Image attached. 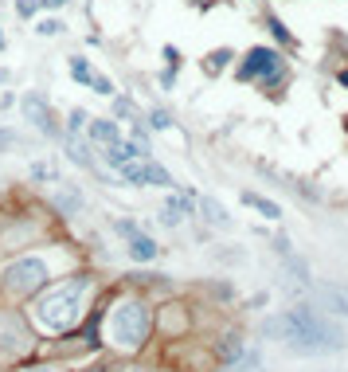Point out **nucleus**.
I'll return each instance as SVG.
<instances>
[{
	"label": "nucleus",
	"instance_id": "obj_1",
	"mask_svg": "<svg viewBox=\"0 0 348 372\" xmlns=\"http://www.w3.org/2000/svg\"><path fill=\"white\" fill-rule=\"evenodd\" d=\"M263 333L294 345L298 353H340L345 349V329L313 306H294V310H282L278 317H266Z\"/></svg>",
	"mask_w": 348,
	"mask_h": 372
},
{
	"label": "nucleus",
	"instance_id": "obj_2",
	"mask_svg": "<svg viewBox=\"0 0 348 372\" xmlns=\"http://www.w3.org/2000/svg\"><path fill=\"white\" fill-rule=\"evenodd\" d=\"M83 290L86 282L79 278V282H71V286L55 290L51 298L39 302V322L51 325V329H67V325H74V317H79V302H83Z\"/></svg>",
	"mask_w": 348,
	"mask_h": 372
},
{
	"label": "nucleus",
	"instance_id": "obj_3",
	"mask_svg": "<svg viewBox=\"0 0 348 372\" xmlns=\"http://www.w3.org/2000/svg\"><path fill=\"white\" fill-rule=\"evenodd\" d=\"M286 75V59L270 48H251L239 63V79L243 83H263V86H278Z\"/></svg>",
	"mask_w": 348,
	"mask_h": 372
},
{
	"label": "nucleus",
	"instance_id": "obj_4",
	"mask_svg": "<svg viewBox=\"0 0 348 372\" xmlns=\"http://www.w3.org/2000/svg\"><path fill=\"white\" fill-rule=\"evenodd\" d=\"M145 333H149V317L137 302L130 306H121L118 317H114V337H118V345H141Z\"/></svg>",
	"mask_w": 348,
	"mask_h": 372
},
{
	"label": "nucleus",
	"instance_id": "obj_5",
	"mask_svg": "<svg viewBox=\"0 0 348 372\" xmlns=\"http://www.w3.org/2000/svg\"><path fill=\"white\" fill-rule=\"evenodd\" d=\"M43 278H48V266L39 263V259H24V263H12L4 271V286L8 290H36V286H43Z\"/></svg>",
	"mask_w": 348,
	"mask_h": 372
},
{
	"label": "nucleus",
	"instance_id": "obj_6",
	"mask_svg": "<svg viewBox=\"0 0 348 372\" xmlns=\"http://www.w3.org/2000/svg\"><path fill=\"white\" fill-rule=\"evenodd\" d=\"M121 180L125 184H172V177H168V168L153 165V161H130V165L121 168Z\"/></svg>",
	"mask_w": 348,
	"mask_h": 372
},
{
	"label": "nucleus",
	"instance_id": "obj_7",
	"mask_svg": "<svg viewBox=\"0 0 348 372\" xmlns=\"http://www.w3.org/2000/svg\"><path fill=\"white\" fill-rule=\"evenodd\" d=\"M20 110H24V118L32 121V126H39V130L43 133H51V137H55V121H51V110H48V102H43V98L39 95H24L20 98Z\"/></svg>",
	"mask_w": 348,
	"mask_h": 372
},
{
	"label": "nucleus",
	"instance_id": "obj_8",
	"mask_svg": "<svg viewBox=\"0 0 348 372\" xmlns=\"http://www.w3.org/2000/svg\"><path fill=\"white\" fill-rule=\"evenodd\" d=\"M106 165H114V168H125L130 165V161H145V157H149V149H145V145H137V141H118V145H106Z\"/></svg>",
	"mask_w": 348,
	"mask_h": 372
},
{
	"label": "nucleus",
	"instance_id": "obj_9",
	"mask_svg": "<svg viewBox=\"0 0 348 372\" xmlns=\"http://www.w3.org/2000/svg\"><path fill=\"white\" fill-rule=\"evenodd\" d=\"M317 298H321L325 310L348 317V286H317Z\"/></svg>",
	"mask_w": 348,
	"mask_h": 372
},
{
	"label": "nucleus",
	"instance_id": "obj_10",
	"mask_svg": "<svg viewBox=\"0 0 348 372\" xmlns=\"http://www.w3.org/2000/svg\"><path fill=\"white\" fill-rule=\"evenodd\" d=\"M156 255H161V247H156L149 235H141V231L130 235V259H137V263H153Z\"/></svg>",
	"mask_w": 348,
	"mask_h": 372
},
{
	"label": "nucleus",
	"instance_id": "obj_11",
	"mask_svg": "<svg viewBox=\"0 0 348 372\" xmlns=\"http://www.w3.org/2000/svg\"><path fill=\"white\" fill-rule=\"evenodd\" d=\"M243 204H247V208H254V212H263L266 219H278V216H282V208H278L274 200H266V196H258V193H243Z\"/></svg>",
	"mask_w": 348,
	"mask_h": 372
},
{
	"label": "nucleus",
	"instance_id": "obj_12",
	"mask_svg": "<svg viewBox=\"0 0 348 372\" xmlns=\"http://www.w3.org/2000/svg\"><path fill=\"white\" fill-rule=\"evenodd\" d=\"M55 208L67 212V216H74V212L83 208V193H79V188H59V193H55Z\"/></svg>",
	"mask_w": 348,
	"mask_h": 372
},
{
	"label": "nucleus",
	"instance_id": "obj_13",
	"mask_svg": "<svg viewBox=\"0 0 348 372\" xmlns=\"http://www.w3.org/2000/svg\"><path fill=\"white\" fill-rule=\"evenodd\" d=\"M90 137L102 141V145H118V126L106 121V118H98V121H90Z\"/></svg>",
	"mask_w": 348,
	"mask_h": 372
},
{
	"label": "nucleus",
	"instance_id": "obj_14",
	"mask_svg": "<svg viewBox=\"0 0 348 372\" xmlns=\"http://www.w3.org/2000/svg\"><path fill=\"white\" fill-rule=\"evenodd\" d=\"M200 208H204L207 224H216V228H231V216L216 204V200H212V196H200Z\"/></svg>",
	"mask_w": 348,
	"mask_h": 372
},
{
	"label": "nucleus",
	"instance_id": "obj_15",
	"mask_svg": "<svg viewBox=\"0 0 348 372\" xmlns=\"http://www.w3.org/2000/svg\"><path fill=\"white\" fill-rule=\"evenodd\" d=\"M258 369H263V353L254 349V353H243L239 360H231L227 372H258Z\"/></svg>",
	"mask_w": 348,
	"mask_h": 372
},
{
	"label": "nucleus",
	"instance_id": "obj_16",
	"mask_svg": "<svg viewBox=\"0 0 348 372\" xmlns=\"http://www.w3.org/2000/svg\"><path fill=\"white\" fill-rule=\"evenodd\" d=\"M67 153H71V161H74V165H83V168H90V165H94V161H90V153H86V145L79 141L74 133L67 137Z\"/></svg>",
	"mask_w": 348,
	"mask_h": 372
},
{
	"label": "nucleus",
	"instance_id": "obj_17",
	"mask_svg": "<svg viewBox=\"0 0 348 372\" xmlns=\"http://www.w3.org/2000/svg\"><path fill=\"white\" fill-rule=\"evenodd\" d=\"M149 126H153V130H172V114H168V110H149Z\"/></svg>",
	"mask_w": 348,
	"mask_h": 372
},
{
	"label": "nucleus",
	"instance_id": "obj_18",
	"mask_svg": "<svg viewBox=\"0 0 348 372\" xmlns=\"http://www.w3.org/2000/svg\"><path fill=\"white\" fill-rule=\"evenodd\" d=\"M219 357H223V360H239V357H243L239 337H223V345H219Z\"/></svg>",
	"mask_w": 348,
	"mask_h": 372
},
{
	"label": "nucleus",
	"instance_id": "obj_19",
	"mask_svg": "<svg viewBox=\"0 0 348 372\" xmlns=\"http://www.w3.org/2000/svg\"><path fill=\"white\" fill-rule=\"evenodd\" d=\"M114 114H118V118H130V121H137V106H133L130 98H114Z\"/></svg>",
	"mask_w": 348,
	"mask_h": 372
},
{
	"label": "nucleus",
	"instance_id": "obj_20",
	"mask_svg": "<svg viewBox=\"0 0 348 372\" xmlns=\"http://www.w3.org/2000/svg\"><path fill=\"white\" fill-rule=\"evenodd\" d=\"M71 75H74V83H86V86H90V79H94L90 67H86V59H71Z\"/></svg>",
	"mask_w": 348,
	"mask_h": 372
},
{
	"label": "nucleus",
	"instance_id": "obj_21",
	"mask_svg": "<svg viewBox=\"0 0 348 372\" xmlns=\"http://www.w3.org/2000/svg\"><path fill=\"white\" fill-rule=\"evenodd\" d=\"M231 59H235V55H231L227 48H223V51H212V55H207V71H219V67H227Z\"/></svg>",
	"mask_w": 348,
	"mask_h": 372
},
{
	"label": "nucleus",
	"instance_id": "obj_22",
	"mask_svg": "<svg viewBox=\"0 0 348 372\" xmlns=\"http://www.w3.org/2000/svg\"><path fill=\"white\" fill-rule=\"evenodd\" d=\"M90 90H94V95H114V83H110L106 75H94V79H90Z\"/></svg>",
	"mask_w": 348,
	"mask_h": 372
},
{
	"label": "nucleus",
	"instance_id": "obj_23",
	"mask_svg": "<svg viewBox=\"0 0 348 372\" xmlns=\"http://www.w3.org/2000/svg\"><path fill=\"white\" fill-rule=\"evenodd\" d=\"M36 32H39V36H59V32H63V24H59V20H39V24H36Z\"/></svg>",
	"mask_w": 348,
	"mask_h": 372
},
{
	"label": "nucleus",
	"instance_id": "obj_24",
	"mask_svg": "<svg viewBox=\"0 0 348 372\" xmlns=\"http://www.w3.org/2000/svg\"><path fill=\"white\" fill-rule=\"evenodd\" d=\"M83 126H86V110H71V121H67V130L79 133Z\"/></svg>",
	"mask_w": 348,
	"mask_h": 372
},
{
	"label": "nucleus",
	"instance_id": "obj_25",
	"mask_svg": "<svg viewBox=\"0 0 348 372\" xmlns=\"http://www.w3.org/2000/svg\"><path fill=\"white\" fill-rule=\"evenodd\" d=\"M165 63H168V67H172V71H176V63H181V51L172 48V43H168V48H165Z\"/></svg>",
	"mask_w": 348,
	"mask_h": 372
},
{
	"label": "nucleus",
	"instance_id": "obj_26",
	"mask_svg": "<svg viewBox=\"0 0 348 372\" xmlns=\"http://www.w3.org/2000/svg\"><path fill=\"white\" fill-rule=\"evenodd\" d=\"M118 231L130 239V235H137V224H133V219H118Z\"/></svg>",
	"mask_w": 348,
	"mask_h": 372
},
{
	"label": "nucleus",
	"instance_id": "obj_27",
	"mask_svg": "<svg viewBox=\"0 0 348 372\" xmlns=\"http://www.w3.org/2000/svg\"><path fill=\"white\" fill-rule=\"evenodd\" d=\"M32 177H39V180H51L55 173H51V165H32Z\"/></svg>",
	"mask_w": 348,
	"mask_h": 372
},
{
	"label": "nucleus",
	"instance_id": "obj_28",
	"mask_svg": "<svg viewBox=\"0 0 348 372\" xmlns=\"http://www.w3.org/2000/svg\"><path fill=\"white\" fill-rule=\"evenodd\" d=\"M274 251H278V255H294V247H289L286 235H278V239H274Z\"/></svg>",
	"mask_w": 348,
	"mask_h": 372
},
{
	"label": "nucleus",
	"instance_id": "obj_29",
	"mask_svg": "<svg viewBox=\"0 0 348 372\" xmlns=\"http://www.w3.org/2000/svg\"><path fill=\"white\" fill-rule=\"evenodd\" d=\"M270 28H274V36H278V39H289V32L282 28V20H270Z\"/></svg>",
	"mask_w": 348,
	"mask_h": 372
},
{
	"label": "nucleus",
	"instance_id": "obj_30",
	"mask_svg": "<svg viewBox=\"0 0 348 372\" xmlns=\"http://www.w3.org/2000/svg\"><path fill=\"white\" fill-rule=\"evenodd\" d=\"M16 8H20V16H32V12H36V4H32V0H20Z\"/></svg>",
	"mask_w": 348,
	"mask_h": 372
},
{
	"label": "nucleus",
	"instance_id": "obj_31",
	"mask_svg": "<svg viewBox=\"0 0 348 372\" xmlns=\"http://www.w3.org/2000/svg\"><path fill=\"white\" fill-rule=\"evenodd\" d=\"M172 83H176V71H172V67H168V71L161 75V86H172Z\"/></svg>",
	"mask_w": 348,
	"mask_h": 372
},
{
	"label": "nucleus",
	"instance_id": "obj_32",
	"mask_svg": "<svg viewBox=\"0 0 348 372\" xmlns=\"http://www.w3.org/2000/svg\"><path fill=\"white\" fill-rule=\"evenodd\" d=\"M67 0H43V8H63Z\"/></svg>",
	"mask_w": 348,
	"mask_h": 372
},
{
	"label": "nucleus",
	"instance_id": "obj_33",
	"mask_svg": "<svg viewBox=\"0 0 348 372\" xmlns=\"http://www.w3.org/2000/svg\"><path fill=\"white\" fill-rule=\"evenodd\" d=\"M340 86H345V90H348V71H340Z\"/></svg>",
	"mask_w": 348,
	"mask_h": 372
},
{
	"label": "nucleus",
	"instance_id": "obj_34",
	"mask_svg": "<svg viewBox=\"0 0 348 372\" xmlns=\"http://www.w3.org/2000/svg\"><path fill=\"white\" fill-rule=\"evenodd\" d=\"M8 141H12V137H8V133H0V145H8Z\"/></svg>",
	"mask_w": 348,
	"mask_h": 372
},
{
	"label": "nucleus",
	"instance_id": "obj_35",
	"mask_svg": "<svg viewBox=\"0 0 348 372\" xmlns=\"http://www.w3.org/2000/svg\"><path fill=\"white\" fill-rule=\"evenodd\" d=\"M0 48H4V32H0Z\"/></svg>",
	"mask_w": 348,
	"mask_h": 372
},
{
	"label": "nucleus",
	"instance_id": "obj_36",
	"mask_svg": "<svg viewBox=\"0 0 348 372\" xmlns=\"http://www.w3.org/2000/svg\"><path fill=\"white\" fill-rule=\"evenodd\" d=\"M90 372H106V369H90Z\"/></svg>",
	"mask_w": 348,
	"mask_h": 372
},
{
	"label": "nucleus",
	"instance_id": "obj_37",
	"mask_svg": "<svg viewBox=\"0 0 348 372\" xmlns=\"http://www.w3.org/2000/svg\"><path fill=\"white\" fill-rule=\"evenodd\" d=\"M345 130H348V118H345Z\"/></svg>",
	"mask_w": 348,
	"mask_h": 372
}]
</instances>
